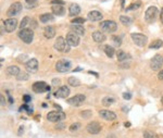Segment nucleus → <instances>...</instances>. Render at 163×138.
I'll return each instance as SVG.
<instances>
[{
  "label": "nucleus",
  "instance_id": "1",
  "mask_svg": "<svg viewBox=\"0 0 163 138\" xmlns=\"http://www.w3.org/2000/svg\"><path fill=\"white\" fill-rule=\"evenodd\" d=\"M54 48L58 51H61V52H69L71 46L68 44L66 39H64L63 37H58L56 43H54Z\"/></svg>",
  "mask_w": 163,
  "mask_h": 138
},
{
  "label": "nucleus",
  "instance_id": "2",
  "mask_svg": "<svg viewBox=\"0 0 163 138\" xmlns=\"http://www.w3.org/2000/svg\"><path fill=\"white\" fill-rule=\"evenodd\" d=\"M131 36H132L133 41L135 43V45H137L138 47H145L147 45L148 38L146 35L140 34V33H133Z\"/></svg>",
  "mask_w": 163,
  "mask_h": 138
},
{
  "label": "nucleus",
  "instance_id": "3",
  "mask_svg": "<svg viewBox=\"0 0 163 138\" xmlns=\"http://www.w3.org/2000/svg\"><path fill=\"white\" fill-rule=\"evenodd\" d=\"M19 37L25 44H31L33 41V38H34V33L29 28H24V29H21L19 32Z\"/></svg>",
  "mask_w": 163,
  "mask_h": 138
},
{
  "label": "nucleus",
  "instance_id": "4",
  "mask_svg": "<svg viewBox=\"0 0 163 138\" xmlns=\"http://www.w3.org/2000/svg\"><path fill=\"white\" fill-rule=\"evenodd\" d=\"M158 16V9L157 7H149L147 10H146V13H145V20L147 21L148 23H153L156 20H157Z\"/></svg>",
  "mask_w": 163,
  "mask_h": 138
},
{
  "label": "nucleus",
  "instance_id": "5",
  "mask_svg": "<svg viewBox=\"0 0 163 138\" xmlns=\"http://www.w3.org/2000/svg\"><path fill=\"white\" fill-rule=\"evenodd\" d=\"M100 28L106 33H114V32L117 29V25L114 21H110V20H107V21H104V22L100 23Z\"/></svg>",
  "mask_w": 163,
  "mask_h": 138
},
{
  "label": "nucleus",
  "instance_id": "6",
  "mask_svg": "<svg viewBox=\"0 0 163 138\" xmlns=\"http://www.w3.org/2000/svg\"><path fill=\"white\" fill-rule=\"evenodd\" d=\"M47 120L50 122H61L65 120V114L62 111H51L48 113Z\"/></svg>",
  "mask_w": 163,
  "mask_h": 138
},
{
  "label": "nucleus",
  "instance_id": "7",
  "mask_svg": "<svg viewBox=\"0 0 163 138\" xmlns=\"http://www.w3.org/2000/svg\"><path fill=\"white\" fill-rule=\"evenodd\" d=\"M56 69H57V71L60 73L69 72L70 69H71V62H70L69 60H65V59L60 60V61L57 62Z\"/></svg>",
  "mask_w": 163,
  "mask_h": 138
},
{
  "label": "nucleus",
  "instance_id": "8",
  "mask_svg": "<svg viewBox=\"0 0 163 138\" xmlns=\"http://www.w3.org/2000/svg\"><path fill=\"white\" fill-rule=\"evenodd\" d=\"M163 65V57L161 54H156L150 61V68L153 71H159Z\"/></svg>",
  "mask_w": 163,
  "mask_h": 138
},
{
  "label": "nucleus",
  "instance_id": "9",
  "mask_svg": "<svg viewBox=\"0 0 163 138\" xmlns=\"http://www.w3.org/2000/svg\"><path fill=\"white\" fill-rule=\"evenodd\" d=\"M23 9V6L21 2H14L11 4V7L9 8L8 12H7V15L8 16H15L18 15Z\"/></svg>",
  "mask_w": 163,
  "mask_h": 138
},
{
  "label": "nucleus",
  "instance_id": "10",
  "mask_svg": "<svg viewBox=\"0 0 163 138\" xmlns=\"http://www.w3.org/2000/svg\"><path fill=\"white\" fill-rule=\"evenodd\" d=\"M85 99H86L85 95L79 94V95H76V96H74V97L68 99V104H71V106H74V107H79V106L83 104Z\"/></svg>",
  "mask_w": 163,
  "mask_h": 138
},
{
  "label": "nucleus",
  "instance_id": "11",
  "mask_svg": "<svg viewBox=\"0 0 163 138\" xmlns=\"http://www.w3.org/2000/svg\"><path fill=\"white\" fill-rule=\"evenodd\" d=\"M33 90L37 94H41V92L50 90V86H48L45 82H36L33 84Z\"/></svg>",
  "mask_w": 163,
  "mask_h": 138
},
{
  "label": "nucleus",
  "instance_id": "12",
  "mask_svg": "<svg viewBox=\"0 0 163 138\" xmlns=\"http://www.w3.org/2000/svg\"><path fill=\"white\" fill-rule=\"evenodd\" d=\"M66 41L71 47H77L79 45V37L75 33H69L66 35Z\"/></svg>",
  "mask_w": 163,
  "mask_h": 138
},
{
  "label": "nucleus",
  "instance_id": "13",
  "mask_svg": "<svg viewBox=\"0 0 163 138\" xmlns=\"http://www.w3.org/2000/svg\"><path fill=\"white\" fill-rule=\"evenodd\" d=\"M86 129L89 134H93V135H96L98 133H100L101 131V125L98 122H90L88 123V125L86 126Z\"/></svg>",
  "mask_w": 163,
  "mask_h": 138
},
{
  "label": "nucleus",
  "instance_id": "14",
  "mask_svg": "<svg viewBox=\"0 0 163 138\" xmlns=\"http://www.w3.org/2000/svg\"><path fill=\"white\" fill-rule=\"evenodd\" d=\"M3 25H4V28H6V31L8 32V33H11V32H13L18 27V21H16L15 19L10 18V19L4 21Z\"/></svg>",
  "mask_w": 163,
  "mask_h": 138
},
{
  "label": "nucleus",
  "instance_id": "15",
  "mask_svg": "<svg viewBox=\"0 0 163 138\" xmlns=\"http://www.w3.org/2000/svg\"><path fill=\"white\" fill-rule=\"evenodd\" d=\"M70 95V88L68 86H61V87L58 88V90H56L54 92V97L57 98H66Z\"/></svg>",
  "mask_w": 163,
  "mask_h": 138
},
{
  "label": "nucleus",
  "instance_id": "16",
  "mask_svg": "<svg viewBox=\"0 0 163 138\" xmlns=\"http://www.w3.org/2000/svg\"><path fill=\"white\" fill-rule=\"evenodd\" d=\"M26 70L31 73H36L38 70V61L36 59H29L25 64Z\"/></svg>",
  "mask_w": 163,
  "mask_h": 138
},
{
  "label": "nucleus",
  "instance_id": "17",
  "mask_svg": "<svg viewBox=\"0 0 163 138\" xmlns=\"http://www.w3.org/2000/svg\"><path fill=\"white\" fill-rule=\"evenodd\" d=\"M99 115H100V117H102L104 120H107V121H114L116 119L115 113L109 110H100L99 111Z\"/></svg>",
  "mask_w": 163,
  "mask_h": 138
},
{
  "label": "nucleus",
  "instance_id": "18",
  "mask_svg": "<svg viewBox=\"0 0 163 138\" xmlns=\"http://www.w3.org/2000/svg\"><path fill=\"white\" fill-rule=\"evenodd\" d=\"M88 20L91 21V22H98L102 19V14H101L99 11H90L88 13Z\"/></svg>",
  "mask_w": 163,
  "mask_h": 138
},
{
  "label": "nucleus",
  "instance_id": "19",
  "mask_svg": "<svg viewBox=\"0 0 163 138\" xmlns=\"http://www.w3.org/2000/svg\"><path fill=\"white\" fill-rule=\"evenodd\" d=\"M51 10H52V13H54V15H63L64 13H65V9H64V7L63 6H60V4H54V6L51 7Z\"/></svg>",
  "mask_w": 163,
  "mask_h": 138
},
{
  "label": "nucleus",
  "instance_id": "20",
  "mask_svg": "<svg viewBox=\"0 0 163 138\" xmlns=\"http://www.w3.org/2000/svg\"><path fill=\"white\" fill-rule=\"evenodd\" d=\"M93 39H94L96 43H98V44H101V43H104V41L106 40V35L102 34V33L99 31L94 32V33H93Z\"/></svg>",
  "mask_w": 163,
  "mask_h": 138
},
{
  "label": "nucleus",
  "instance_id": "21",
  "mask_svg": "<svg viewBox=\"0 0 163 138\" xmlns=\"http://www.w3.org/2000/svg\"><path fill=\"white\" fill-rule=\"evenodd\" d=\"M44 35L46 38L51 39V38H54V35H56V29H54V27H52V26H46L44 31Z\"/></svg>",
  "mask_w": 163,
  "mask_h": 138
},
{
  "label": "nucleus",
  "instance_id": "22",
  "mask_svg": "<svg viewBox=\"0 0 163 138\" xmlns=\"http://www.w3.org/2000/svg\"><path fill=\"white\" fill-rule=\"evenodd\" d=\"M71 28H72V31L75 33L76 35H79V36H83L85 34V28L83 27V25L81 24H73L71 25Z\"/></svg>",
  "mask_w": 163,
  "mask_h": 138
},
{
  "label": "nucleus",
  "instance_id": "23",
  "mask_svg": "<svg viewBox=\"0 0 163 138\" xmlns=\"http://www.w3.org/2000/svg\"><path fill=\"white\" fill-rule=\"evenodd\" d=\"M79 12H81V7H79L77 3H72L71 7H70V15L75 16L77 15Z\"/></svg>",
  "mask_w": 163,
  "mask_h": 138
},
{
  "label": "nucleus",
  "instance_id": "24",
  "mask_svg": "<svg viewBox=\"0 0 163 138\" xmlns=\"http://www.w3.org/2000/svg\"><path fill=\"white\" fill-rule=\"evenodd\" d=\"M7 73L9 74V75H12V76H18L21 73V71H20V69L18 68V66L15 65H11L9 66L8 69H7Z\"/></svg>",
  "mask_w": 163,
  "mask_h": 138
},
{
  "label": "nucleus",
  "instance_id": "25",
  "mask_svg": "<svg viewBox=\"0 0 163 138\" xmlns=\"http://www.w3.org/2000/svg\"><path fill=\"white\" fill-rule=\"evenodd\" d=\"M54 16L51 14V13H45V14H41L39 16V20H40V22L43 23H48V22H51V21H54Z\"/></svg>",
  "mask_w": 163,
  "mask_h": 138
},
{
  "label": "nucleus",
  "instance_id": "26",
  "mask_svg": "<svg viewBox=\"0 0 163 138\" xmlns=\"http://www.w3.org/2000/svg\"><path fill=\"white\" fill-rule=\"evenodd\" d=\"M163 46V41L160 40V39H157V40L152 41V44L149 45V48L150 49H159Z\"/></svg>",
  "mask_w": 163,
  "mask_h": 138
},
{
  "label": "nucleus",
  "instance_id": "27",
  "mask_svg": "<svg viewBox=\"0 0 163 138\" xmlns=\"http://www.w3.org/2000/svg\"><path fill=\"white\" fill-rule=\"evenodd\" d=\"M120 21L124 24V25H131L132 24V19L129 16H126V15H121L120 16Z\"/></svg>",
  "mask_w": 163,
  "mask_h": 138
},
{
  "label": "nucleus",
  "instance_id": "28",
  "mask_svg": "<svg viewBox=\"0 0 163 138\" xmlns=\"http://www.w3.org/2000/svg\"><path fill=\"white\" fill-rule=\"evenodd\" d=\"M32 22V20H29V18L28 16H25V18H23V20L21 21V23H20V28L21 29H24V28H26V26L28 25V23Z\"/></svg>",
  "mask_w": 163,
  "mask_h": 138
},
{
  "label": "nucleus",
  "instance_id": "29",
  "mask_svg": "<svg viewBox=\"0 0 163 138\" xmlns=\"http://www.w3.org/2000/svg\"><path fill=\"white\" fill-rule=\"evenodd\" d=\"M104 52H106V54H107L109 58H113V57H114V49H113V47H111V46H106V47H104Z\"/></svg>",
  "mask_w": 163,
  "mask_h": 138
},
{
  "label": "nucleus",
  "instance_id": "30",
  "mask_svg": "<svg viewBox=\"0 0 163 138\" xmlns=\"http://www.w3.org/2000/svg\"><path fill=\"white\" fill-rule=\"evenodd\" d=\"M69 84L73 87H79L81 86V82H79V79H77L76 77H70L69 79Z\"/></svg>",
  "mask_w": 163,
  "mask_h": 138
},
{
  "label": "nucleus",
  "instance_id": "31",
  "mask_svg": "<svg viewBox=\"0 0 163 138\" xmlns=\"http://www.w3.org/2000/svg\"><path fill=\"white\" fill-rule=\"evenodd\" d=\"M112 104H114V98L112 97H106L102 99V104L106 106V107H109Z\"/></svg>",
  "mask_w": 163,
  "mask_h": 138
},
{
  "label": "nucleus",
  "instance_id": "32",
  "mask_svg": "<svg viewBox=\"0 0 163 138\" xmlns=\"http://www.w3.org/2000/svg\"><path fill=\"white\" fill-rule=\"evenodd\" d=\"M116 57H117V60L122 62V61L126 60V58H127L128 56H127V54H126L123 50H117V54H116Z\"/></svg>",
  "mask_w": 163,
  "mask_h": 138
},
{
  "label": "nucleus",
  "instance_id": "33",
  "mask_svg": "<svg viewBox=\"0 0 163 138\" xmlns=\"http://www.w3.org/2000/svg\"><path fill=\"white\" fill-rule=\"evenodd\" d=\"M144 137L145 138H158V135L156 133L151 132V131H145Z\"/></svg>",
  "mask_w": 163,
  "mask_h": 138
},
{
  "label": "nucleus",
  "instance_id": "34",
  "mask_svg": "<svg viewBox=\"0 0 163 138\" xmlns=\"http://www.w3.org/2000/svg\"><path fill=\"white\" fill-rule=\"evenodd\" d=\"M141 6V2L140 1H137V2H135V3H132L131 6L128 7V8H126V11H131V10H136V9H138L139 7Z\"/></svg>",
  "mask_w": 163,
  "mask_h": 138
},
{
  "label": "nucleus",
  "instance_id": "35",
  "mask_svg": "<svg viewBox=\"0 0 163 138\" xmlns=\"http://www.w3.org/2000/svg\"><path fill=\"white\" fill-rule=\"evenodd\" d=\"M71 22H72V24H81V25H83L85 23V19L84 18H76V19H73Z\"/></svg>",
  "mask_w": 163,
  "mask_h": 138
},
{
  "label": "nucleus",
  "instance_id": "36",
  "mask_svg": "<svg viewBox=\"0 0 163 138\" xmlns=\"http://www.w3.org/2000/svg\"><path fill=\"white\" fill-rule=\"evenodd\" d=\"M79 128H81V124L79 123H74V124H72V125L70 126V131L71 132H76Z\"/></svg>",
  "mask_w": 163,
  "mask_h": 138
},
{
  "label": "nucleus",
  "instance_id": "37",
  "mask_svg": "<svg viewBox=\"0 0 163 138\" xmlns=\"http://www.w3.org/2000/svg\"><path fill=\"white\" fill-rule=\"evenodd\" d=\"M16 79H19V81H26V79H28V74L22 72V73H20L19 75L16 76Z\"/></svg>",
  "mask_w": 163,
  "mask_h": 138
},
{
  "label": "nucleus",
  "instance_id": "38",
  "mask_svg": "<svg viewBox=\"0 0 163 138\" xmlns=\"http://www.w3.org/2000/svg\"><path fill=\"white\" fill-rule=\"evenodd\" d=\"M112 40H113V43H114V45H115V46H117V47H120V46H121V44H122L121 38L117 37V36H113Z\"/></svg>",
  "mask_w": 163,
  "mask_h": 138
},
{
  "label": "nucleus",
  "instance_id": "39",
  "mask_svg": "<svg viewBox=\"0 0 163 138\" xmlns=\"http://www.w3.org/2000/svg\"><path fill=\"white\" fill-rule=\"evenodd\" d=\"M51 4H60V6H63L64 4V1L63 0H51Z\"/></svg>",
  "mask_w": 163,
  "mask_h": 138
},
{
  "label": "nucleus",
  "instance_id": "40",
  "mask_svg": "<svg viewBox=\"0 0 163 138\" xmlns=\"http://www.w3.org/2000/svg\"><path fill=\"white\" fill-rule=\"evenodd\" d=\"M24 59H27V56H26V54H22V56H20L19 58H18V61H19V62H24V61H25Z\"/></svg>",
  "mask_w": 163,
  "mask_h": 138
},
{
  "label": "nucleus",
  "instance_id": "41",
  "mask_svg": "<svg viewBox=\"0 0 163 138\" xmlns=\"http://www.w3.org/2000/svg\"><path fill=\"white\" fill-rule=\"evenodd\" d=\"M123 98L126 99V100H129L132 98V95L129 94V92H125V94H123Z\"/></svg>",
  "mask_w": 163,
  "mask_h": 138
},
{
  "label": "nucleus",
  "instance_id": "42",
  "mask_svg": "<svg viewBox=\"0 0 163 138\" xmlns=\"http://www.w3.org/2000/svg\"><path fill=\"white\" fill-rule=\"evenodd\" d=\"M52 85L54 86H60V79H52Z\"/></svg>",
  "mask_w": 163,
  "mask_h": 138
},
{
  "label": "nucleus",
  "instance_id": "43",
  "mask_svg": "<svg viewBox=\"0 0 163 138\" xmlns=\"http://www.w3.org/2000/svg\"><path fill=\"white\" fill-rule=\"evenodd\" d=\"M23 99H24V101H25L26 104H27V102H29V101H31V96H29V95H25V96H24V97H23Z\"/></svg>",
  "mask_w": 163,
  "mask_h": 138
},
{
  "label": "nucleus",
  "instance_id": "44",
  "mask_svg": "<svg viewBox=\"0 0 163 138\" xmlns=\"http://www.w3.org/2000/svg\"><path fill=\"white\" fill-rule=\"evenodd\" d=\"M158 77H159V79H160V81H163V69L161 70L160 72H159V74H158Z\"/></svg>",
  "mask_w": 163,
  "mask_h": 138
},
{
  "label": "nucleus",
  "instance_id": "45",
  "mask_svg": "<svg viewBox=\"0 0 163 138\" xmlns=\"http://www.w3.org/2000/svg\"><path fill=\"white\" fill-rule=\"evenodd\" d=\"M0 100H1V106H4V104H6V100H4L3 95H1V96H0Z\"/></svg>",
  "mask_w": 163,
  "mask_h": 138
},
{
  "label": "nucleus",
  "instance_id": "46",
  "mask_svg": "<svg viewBox=\"0 0 163 138\" xmlns=\"http://www.w3.org/2000/svg\"><path fill=\"white\" fill-rule=\"evenodd\" d=\"M8 96H9V101H10V104H13V102H14V100H13V98L11 97V95H9V92H8Z\"/></svg>",
  "mask_w": 163,
  "mask_h": 138
},
{
  "label": "nucleus",
  "instance_id": "47",
  "mask_svg": "<svg viewBox=\"0 0 163 138\" xmlns=\"http://www.w3.org/2000/svg\"><path fill=\"white\" fill-rule=\"evenodd\" d=\"M19 129H20V131H19V135H22L23 132H24V131H23V129H24V127H23V126H21Z\"/></svg>",
  "mask_w": 163,
  "mask_h": 138
},
{
  "label": "nucleus",
  "instance_id": "48",
  "mask_svg": "<svg viewBox=\"0 0 163 138\" xmlns=\"http://www.w3.org/2000/svg\"><path fill=\"white\" fill-rule=\"evenodd\" d=\"M26 2L27 3H34V2H36V0H26Z\"/></svg>",
  "mask_w": 163,
  "mask_h": 138
},
{
  "label": "nucleus",
  "instance_id": "49",
  "mask_svg": "<svg viewBox=\"0 0 163 138\" xmlns=\"http://www.w3.org/2000/svg\"><path fill=\"white\" fill-rule=\"evenodd\" d=\"M161 22L163 23V8L162 10H161Z\"/></svg>",
  "mask_w": 163,
  "mask_h": 138
},
{
  "label": "nucleus",
  "instance_id": "50",
  "mask_svg": "<svg viewBox=\"0 0 163 138\" xmlns=\"http://www.w3.org/2000/svg\"><path fill=\"white\" fill-rule=\"evenodd\" d=\"M124 2H125V0H121V6H122V8H124Z\"/></svg>",
  "mask_w": 163,
  "mask_h": 138
},
{
  "label": "nucleus",
  "instance_id": "51",
  "mask_svg": "<svg viewBox=\"0 0 163 138\" xmlns=\"http://www.w3.org/2000/svg\"><path fill=\"white\" fill-rule=\"evenodd\" d=\"M107 138H116V137H115V135H109Z\"/></svg>",
  "mask_w": 163,
  "mask_h": 138
},
{
  "label": "nucleus",
  "instance_id": "52",
  "mask_svg": "<svg viewBox=\"0 0 163 138\" xmlns=\"http://www.w3.org/2000/svg\"><path fill=\"white\" fill-rule=\"evenodd\" d=\"M161 102H162V104H163V96H162V98H161Z\"/></svg>",
  "mask_w": 163,
  "mask_h": 138
}]
</instances>
